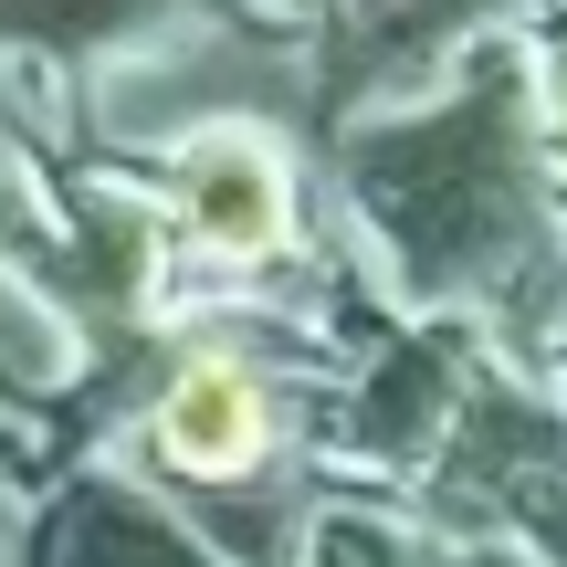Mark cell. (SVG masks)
Listing matches in <instances>:
<instances>
[{
    "label": "cell",
    "mask_w": 567,
    "mask_h": 567,
    "mask_svg": "<svg viewBox=\"0 0 567 567\" xmlns=\"http://www.w3.org/2000/svg\"><path fill=\"white\" fill-rule=\"evenodd\" d=\"M168 243L200 264H274L295 243V168L252 126H200L168 158Z\"/></svg>",
    "instance_id": "obj_1"
},
{
    "label": "cell",
    "mask_w": 567,
    "mask_h": 567,
    "mask_svg": "<svg viewBox=\"0 0 567 567\" xmlns=\"http://www.w3.org/2000/svg\"><path fill=\"white\" fill-rule=\"evenodd\" d=\"M147 452H158L179 484H252L274 463V379L231 347L168 368V389L147 400Z\"/></svg>",
    "instance_id": "obj_2"
}]
</instances>
